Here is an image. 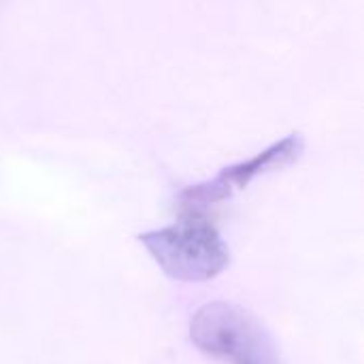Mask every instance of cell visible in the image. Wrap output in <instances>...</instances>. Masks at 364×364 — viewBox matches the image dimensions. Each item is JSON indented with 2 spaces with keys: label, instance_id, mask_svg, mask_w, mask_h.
Returning a JSON list of instances; mask_svg holds the SVG:
<instances>
[{
  "label": "cell",
  "instance_id": "cell-1",
  "mask_svg": "<svg viewBox=\"0 0 364 364\" xmlns=\"http://www.w3.org/2000/svg\"><path fill=\"white\" fill-rule=\"evenodd\" d=\"M149 256L173 279L207 282L230 262V252L220 230L203 213H186L175 224L139 235Z\"/></svg>",
  "mask_w": 364,
  "mask_h": 364
},
{
  "label": "cell",
  "instance_id": "cell-2",
  "mask_svg": "<svg viewBox=\"0 0 364 364\" xmlns=\"http://www.w3.org/2000/svg\"><path fill=\"white\" fill-rule=\"evenodd\" d=\"M190 339L203 354L226 364H282L267 326L252 311L228 301L203 305L192 316Z\"/></svg>",
  "mask_w": 364,
  "mask_h": 364
},
{
  "label": "cell",
  "instance_id": "cell-3",
  "mask_svg": "<svg viewBox=\"0 0 364 364\" xmlns=\"http://www.w3.org/2000/svg\"><path fill=\"white\" fill-rule=\"evenodd\" d=\"M303 151H305L303 134H299V132L288 134V136L271 143L267 149L258 151L256 156L222 168L213 179H207L203 183L186 188L179 194L181 207L188 213H200L209 207H215V205L232 198L241 190H245L254 179L292 166L303 156Z\"/></svg>",
  "mask_w": 364,
  "mask_h": 364
}]
</instances>
